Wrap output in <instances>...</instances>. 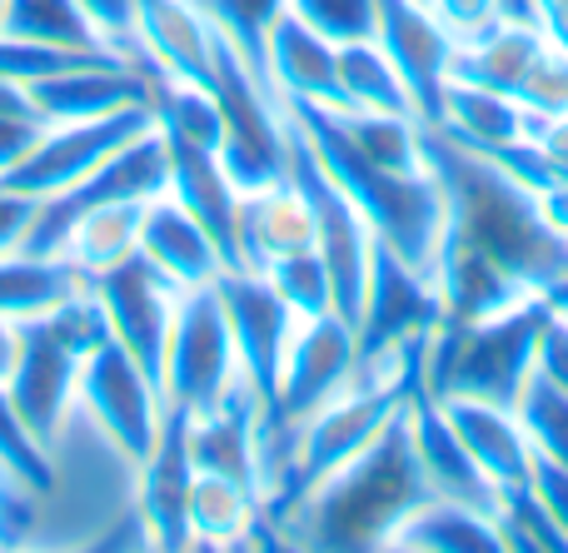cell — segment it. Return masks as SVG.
<instances>
[{
    "mask_svg": "<svg viewBox=\"0 0 568 553\" xmlns=\"http://www.w3.org/2000/svg\"><path fill=\"white\" fill-rule=\"evenodd\" d=\"M190 484H195V459H190L185 414L165 404L155 449L135 464V514L150 534V549H190Z\"/></svg>",
    "mask_w": 568,
    "mask_h": 553,
    "instance_id": "5bb4252c",
    "label": "cell"
},
{
    "mask_svg": "<svg viewBox=\"0 0 568 553\" xmlns=\"http://www.w3.org/2000/svg\"><path fill=\"white\" fill-rule=\"evenodd\" d=\"M215 295L225 305L230 335H235V355H240V375H245L250 395L260 399L270 419H275V395H280V365L284 349H290L294 335V309L275 295L265 275L255 269H225L215 279Z\"/></svg>",
    "mask_w": 568,
    "mask_h": 553,
    "instance_id": "9c48e42d",
    "label": "cell"
},
{
    "mask_svg": "<svg viewBox=\"0 0 568 553\" xmlns=\"http://www.w3.org/2000/svg\"><path fill=\"white\" fill-rule=\"evenodd\" d=\"M75 6L85 10L90 25L100 30V40H105L115 55L135 60V10H140V0H75Z\"/></svg>",
    "mask_w": 568,
    "mask_h": 553,
    "instance_id": "d590c367",
    "label": "cell"
},
{
    "mask_svg": "<svg viewBox=\"0 0 568 553\" xmlns=\"http://www.w3.org/2000/svg\"><path fill=\"white\" fill-rule=\"evenodd\" d=\"M260 534H275L265 499L230 474L195 469V484H190V549H250L260 544Z\"/></svg>",
    "mask_w": 568,
    "mask_h": 553,
    "instance_id": "7402d4cb",
    "label": "cell"
},
{
    "mask_svg": "<svg viewBox=\"0 0 568 553\" xmlns=\"http://www.w3.org/2000/svg\"><path fill=\"white\" fill-rule=\"evenodd\" d=\"M90 295H95L100 309H105L110 339H115V345H125L130 355L145 365V375L160 385V375H165V345H170V325H175L180 289L170 285V279L135 249L130 259H120V265L90 275Z\"/></svg>",
    "mask_w": 568,
    "mask_h": 553,
    "instance_id": "ba28073f",
    "label": "cell"
},
{
    "mask_svg": "<svg viewBox=\"0 0 568 553\" xmlns=\"http://www.w3.org/2000/svg\"><path fill=\"white\" fill-rule=\"evenodd\" d=\"M290 110V105H284ZM284 175L304 190L314 215V249H320L324 269H329L334 285V309H339L349 325H359L364 299H369V275H374V255H379V239H374L364 209L344 195V185L320 165V155L310 150V140L294 130L290 120V160H284Z\"/></svg>",
    "mask_w": 568,
    "mask_h": 553,
    "instance_id": "277c9868",
    "label": "cell"
},
{
    "mask_svg": "<svg viewBox=\"0 0 568 553\" xmlns=\"http://www.w3.org/2000/svg\"><path fill=\"white\" fill-rule=\"evenodd\" d=\"M294 16H304L314 30H324L329 40H359L374 35V0H290Z\"/></svg>",
    "mask_w": 568,
    "mask_h": 553,
    "instance_id": "836d02e7",
    "label": "cell"
},
{
    "mask_svg": "<svg viewBox=\"0 0 568 553\" xmlns=\"http://www.w3.org/2000/svg\"><path fill=\"white\" fill-rule=\"evenodd\" d=\"M170 145V195L200 219V225L215 235V245L225 249L230 269H235V225H240V185L230 180V170L220 165L215 150L200 145Z\"/></svg>",
    "mask_w": 568,
    "mask_h": 553,
    "instance_id": "603a6c76",
    "label": "cell"
},
{
    "mask_svg": "<svg viewBox=\"0 0 568 553\" xmlns=\"http://www.w3.org/2000/svg\"><path fill=\"white\" fill-rule=\"evenodd\" d=\"M424 494L414 469L409 439H404V409L359 459L329 474L290 519L280 524V544L300 549H374L414 499Z\"/></svg>",
    "mask_w": 568,
    "mask_h": 553,
    "instance_id": "6da1fadb",
    "label": "cell"
},
{
    "mask_svg": "<svg viewBox=\"0 0 568 553\" xmlns=\"http://www.w3.org/2000/svg\"><path fill=\"white\" fill-rule=\"evenodd\" d=\"M539 45H544V30L494 20V25H484L479 35L459 40V50H454V75L519 95V85H524V75H529Z\"/></svg>",
    "mask_w": 568,
    "mask_h": 553,
    "instance_id": "d4e9b609",
    "label": "cell"
},
{
    "mask_svg": "<svg viewBox=\"0 0 568 553\" xmlns=\"http://www.w3.org/2000/svg\"><path fill=\"white\" fill-rule=\"evenodd\" d=\"M0 30L16 35V40H30V45H50V50L115 55L75 0H6V20H0Z\"/></svg>",
    "mask_w": 568,
    "mask_h": 553,
    "instance_id": "83f0119b",
    "label": "cell"
},
{
    "mask_svg": "<svg viewBox=\"0 0 568 553\" xmlns=\"http://www.w3.org/2000/svg\"><path fill=\"white\" fill-rule=\"evenodd\" d=\"M155 125V110L150 105H130L115 115H95V120H65V125H45L40 140L26 150L16 170L0 175V185L16 190L26 199H55L60 190H70L80 175L100 165L105 155H115L120 145H130L135 135Z\"/></svg>",
    "mask_w": 568,
    "mask_h": 553,
    "instance_id": "52a82bcc",
    "label": "cell"
},
{
    "mask_svg": "<svg viewBox=\"0 0 568 553\" xmlns=\"http://www.w3.org/2000/svg\"><path fill=\"white\" fill-rule=\"evenodd\" d=\"M85 285L90 279L65 255H30V249H6L0 255V315L16 319V325L50 315Z\"/></svg>",
    "mask_w": 568,
    "mask_h": 553,
    "instance_id": "cb8c5ba5",
    "label": "cell"
},
{
    "mask_svg": "<svg viewBox=\"0 0 568 553\" xmlns=\"http://www.w3.org/2000/svg\"><path fill=\"white\" fill-rule=\"evenodd\" d=\"M260 70L275 85V95L290 100V105H324V110L339 105V40L314 30L290 6L270 25L265 50H260Z\"/></svg>",
    "mask_w": 568,
    "mask_h": 553,
    "instance_id": "2e32d148",
    "label": "cell"
},
{
    "mask_svg": "<svg viewBox=\"0 0 568 553\" xmlns=\"http://www.w3.org/2000/svg\"><path fill=\"white\" fill-rule=\"evenodd\" d=\"M434 130H439L444 140H454V145L474 150V155H504L509 145L539 140L544 115H534V110L524 105L519 95H509V90L449 75Z\"/></svg>",
    "mask_w": 568,
    "mask_h": 553,
    "instance_id": "e0dca14e",
    "label": "cell"
},
{
    "mask_svg": "<svg viewBox=\"0 0 568 553\" xmlns=\"http://www.w3.org/2000/svg\"><path fill=\"white\" fill-rule=\"evenodd\" d=\"M354 359H359V329L339 309L300 319L280 365L275 424H294V419L324 409L329 399H339L354 379Z\"/></svg>",
    "mask_w": 568,
    "mask_h": 553,
    "instance_id": "30bf717a",
    "label": "cell"
},
{
    "mask_svg": "<svg viewBox=\"0 0 568 553\" xmlns=\"http://www.w3.org/2000/svg\"><path fill=\"white\" fill-rule=\"evenodd\" d=\"M419 6H429V0H419Z\"/></svg>",
    "mask_w": 568,
    "mask_h": 553,
    "instance_id": "bcb514c9",
    "label": "cell"
},
{
    "mask_svg": "<svg viewBox=\"0 0 568 553\" xmlns=\"http://www.w3.org/2000/svg\"><path fill=\"white\" fill-rule=\"evenodd\" d=\"M140 255L160 269L175 289H205L215 285L230 269L225 249L215 245L205 225L180 205L170 190H160L155 199H145V215H140Z\"/></svg>",
    "mask_w": 568,
    "mask_h": 553,
    "instance_id": "ac0fdd59",
    "label": "cell"
},
{
    "mask_svg": "<svg viewBox=\"0 0 568 553\" xmlns=\"http://www.w3.org/2000/svg\"><path fill=\"white\" fill-rule=\"evenodd\" d=\"M519 100L544 120L568 115V45L559 35H549V30H544V45L519 85Z\"/></svg>",
    "mask_w": 568,
    "mask_h": 553,
    "instance_id": "d6a6232c",
    "label": "cell"
},
{
    "mask_svg": "<svg viewBox=\"0 0 568 553\" xmlns=\"http://www.w3.org/2000/svg\"><path fill=\"white\" fill-rule=\"evenodd\" d=\"M160 190H170V145L155 125L145 135H135L130 145H120L115 155H105L90 175H80L70 190H60L55 199H40L30 235L20 249L30 255H55L60 235L70 229V219L85 215L95 205H145Z\"/></svg>",
    "mask_w": 568,
    "mask_h": 553,
    "instance_id": "8992f818",
    "label": "cell"
},
{
    "mask_svg": "<svg viewBox=\"0 0 568 553\" xmlns=\"http://www.w3.org/2000/svg\"><path fill=\"white\" fill-rule=\"evenodd\" d=\"M75 414L85 419L95 434H105L125 459H145L165 424V395L145 375L135 355L115 339L90 349L80 359V385H75Z\"/></svg>",
    "mask_w": 568,
    "mask_h": 553,
    "instance_id": "5b68a950",
    "label": "cell"
},
{
    "mask_svg": "<svg viewBox=\"0 0 568 553\" xmlns=\"http://www.w3.org/2000/svg\"><path fill=\"white\" fill-rule=\"evenodd\" d=\"M539 150H544V160L554 165V175L568 180V115L544 120V130H539Z\"/></svg>",
    "mask_w": 568,
    "mask_h": 553,
    "instance_id": "b9f144b4",
    "label": "cell"
},
{
    "mask_svg": "<svg viewBox=\"0 0 568 553\" xmlns=\"http://www.w3.org/2000/svg\"><path fill=\"white\" fill-rule=\"evenodd\" d=\"M0 484L16 489V494H30L36 504H45V494L55 489V459L26 429V419L16 414L6 379H0Z\"/></svg>",
    "mask_w": 568,
    "mask_h": 553,
    "instance_id": "f1b7e54d",
    "label": "cell"
},
{
    "mask_svg": "<svg viewBox=\"0 0 568 553\" xmlns=\"http://www.w3.org/2000/svg\"><path fill=\"white\" fill-rule=\"evenodd\" d=\"M514 414H519L534 454L554 459V464H568V395L564 389H554L549 379H539L529 369L519 399H514Z\"/></svg>",
    "mask_w": 568,
    "mask_h": 553,
    "instance_id": "f546056e",
    "label": "cell"
},
{
    "mask_svg": "<svg viewBox=\"0 0 568 553\" xmlns=\"http://www.w3.org/2000/svg\"><path fill=\"white\" fill-rule=\"evenodd\" d=\"M0 20H6V0H0Z\"/></svg>",
    "mask_w": 568,
    "mask_h": 553,
    "instance_id": "f6af8a7d",
    "label": "cell"
},
{
    "mask_svg": "<svg viewBox=\"0 0 568 553\" xmlns=\"http://www.w3.org/2000/svg\"><path fill=\"white\" fill-rule=\"evenodd\" d=\"M30 219H36V199H26V195H16V190L0 185V255L26 245Z\"/></svg>",
    "mask_w": 568,
    "mask_h": 553,
    "instance_id": "60d3db41",
    "label": "cell"
},
{
    "mask_svg": "<svg viewBox=\"0 0 568 553\" xmlns=\"http://www.w3.org/2000/svg\"><path fill=\"white\" fill-rule=\"evenodd\" d=\"M210 10V20L220 25V35L260 70V50H265V35L275 25V16L290 0H200Z\"/></svg>",
    "mask_w": 568,
    "mask_h": 553,
    "instance_id": "1f68e13d",
    "label": "cell"
},
{
    "mask_svg": "<svg viewBox=\"0 0 568 553\" xmlns=\"http://www.w3.org/2000/svg\"><path fill=\"white\" fill-rule=\"evenodd\" d=\"M36 534H40V504L30 494H16V489L0 484V549L36 544Z\"/></svg>",
    "mask_w": 568,
    "mask_h": 553,
    "instance_id": "74e56055",
    "label": "cell"
},
{
    "mask_svg": "<svg viewBox=\"0 0 568 553\" xmlns=\"http://www.w3.org/2000/svg\"><path fill=\"white\" fill-rule=\"evenodd\" d=\"M75 385H80V355L45 325V319H26L16 339V359L6 375V395L16 414L40 444H55V434L75 414Z\"/></svg>",
    "mask_w": 568,
    "mask_h": 553,
    "instance_id": "8fae6325",
    "label": "cell"
},
{
    "mask_svg": "<svg viewBox=\"0 0 568 553\" xmlns=\"http://www.w3.org/2000/svg\"><path fill=\"white\" fill-rule=\"evenodd\" d=\"M140 215L145 205H95L85 215L70 219V229L60 235L55 255H65L80 275H100V269L120 265V259L135 255L140 245Z\"/></svg>",
    "mask_w": 568,
    "mask_h": 553,
    "instance_id": "4316f807",
    "label": "cell"
},
{
    "mask_svg": "<svg viewBox=\"0 0 568 553\" xmlns=\"http://www.w3.org/2000/svg\"><path fill=\"white\" fill-rule=\"evenodd\" d=\"M534 375L549 379L554 389L568 395V315H564V305H549L539 335H534Z\"/></svg>",
    "mask_w": 568,
    "mask_h": 553,
    "instance_id": "e575fe53",
    "label": "cell"
},
{
    "mask_svg": "<svg viewBox=\"0 0 568 553\" xmlns=\"http://www.w3.org/2000/svg\"><path fill=\"white\" fill-rule=\"evenodd\" d=\"M404 439H409V454H414V469H419L424 494L459 499V504L489 509L494 514L499 489L484 479V469L474 464V454L464 449V439L454 434L444 404L424 385L409 389V399H404Z\"/></svg>",
    "mask_w": 568,
    "mask_h": 553,
    "instance_id": "9a60e30c",
    "label": "cell"
},
{
    "mask_svg": "<svg viewBox=\"0 0 568 553\" xmlns=\"http://www.w3.org/2000/svg\"><path fill=\"white\" fill-rule=\"evenodd\" d=\"M314 249V215L304 190L290 175L275 185H260L240 195V225H235V269L265 275L275 259Z\"/></svg>",
    "mask_w": 568,
    "mask_h": 553,
    "instance_id": "d6986e66",
    "label": "cell"
},
{
    "mask_svg": "<svg viewBox=\"0 0 568 553\" xmlns=\"http://www.w3.org/2000/svg\"><path fill=\"white\" fill-rule=\"evenodd\" d=\"M334 110H374V115H419L404 85L399 65L374 35L339 45V105Z\"/></svg>",
    "mask_w": 568,
    "mask_h": 553,
    "instance_id": "484cf974",
    "label": "cell"
},
{
    "mask_svg": "<svg viewBox=\"0 0 568 553\" xmlns=\"http://www.w3.org/2000/svg\"><path fill=\"white\" fill-rule=\"evenodd\" d=\"M429 6H434V16L454 30V40L479 35L484 25L499 20V6H494V0H429Z\"/></svg>",
    "mask_w": 568,
    "mask_h": 553,
    "instance_id": "ab89813d",
    "label": "cell"
},
{
    "mask_svg": "<svg viewBox=\"0 0 568 553\" xmlns=\"http://www.w3.org/2000/svg\"><path fill=\"white\" fill-rule=\"evenodd\" d=\"M529 494L544 504V514L554 519V529H559L564 544H568V464H554V459H539V454H534Z\"/></svg>",
    "mask_w": 568,
    "mask_h": 553,
    "instance_id": "8d00e7d4",
    "label": "cell"
},
{
    "mask_svg": "<svg viewBox=\"0 0 568 553\" xmlns=\"http://www.w3.org/2000/svg\"><path fill=\"white\" fill-rule=\"evenodd\" d=\"M379 553H504V534L489 509L419 494L384 529Z\"/></svg>",
    "mask_w": 568,
    "mask_h": 553,
    "instance_id": "44dd1931",
    "label": "cell"
},
{
    "mask_svg": "<svg viewBox=\"0 0 568 553\" xmlns=\"http://www.w3.org/2000/svg\"><path fill=\"white\" fill-rule=\"evenodd\" d=\"M265 279L275 285V295L294 309V319H314L334 309V285L329 269H324L320 249H300V255H284L265 269Z\"/></svg>",
    "mask_w": 568,
    "mask_h": 553,
    "instance_id": "4dcf8cb0",
    "label": "cell"
},
{
    "mask_svg": "<svg viewBox=\"0 0 568 553\" xmlns=\"http://www.w3.org/2000/svg\"><path fill=\"white\" fill-rule=\"evenodd\" d=\"M554 305H564V315H568V295H564V299H554Z\"/></svg>",
    "mask_w": 568,
    "mask_h": 553,
    "instance_id": "ee69618b",
    "label": "cell"
},
{
    "mask_svg": "<svg viewBox=\"0 0 568 553\" xmlns=\"http://www.w3.org/2000/svg\"><path fill=\"white\" fill-rule=\"evenodd\" d=\"M220 55V25L200 0H140L135 60L150 80L210 85Z\"/></svg>",
    "mask_w": 568,
    "mask_h": 553,
    "instance_id": "4fadbf2b",
    "label": "cell"
},
{
    "mask_svg": "<svg viewBox=\"0 0 568 553\" xmlns=\"http://www.w3.org/2000/svg\"><path fill=\"white\" fill-rule=\"evenodd\" d=\"M40 130H45V120H40V115H16V110H0V175H6V170H16L20 160H26V150L40 140Z\"/></svg>",
    "mask_w": 568,
    "mask_h": 553,
    "instance_id": "f35d334b",
    "label": "cell"
},
{
    "mask_svg": "<svg viewBox=\"0 0 568 553\" xmlns=\"http://www.w3.org/2000/svg\"><path fill=\"white\" fill-rule=\"evenodd\" d=\"M374 40L399 65L419 120L434 125L444 85L454 75V50H459L454 30L434 16V6H419V0H374Z\"/></svg>",
    "mask_w": 568,
    "mask_h": 553,
    "instance_id": "7c38bea8",
    "label": "cell"
},
{
    "mask_svg": "<svg viewBox=\"0 0 568 553\" xmlns=\"http://www.w3.org/2000/svg\"><path fill=\"white\" fill-rule=\"evenodd\" d=\"M16 339H20V325L0 315V379L10 375V359H16Z\"/></svg>",
    "mask_w": 568,
    "mask_h": 553,
    "instance_id": "7bdbcfd3",
    "label": "cell"
},
{
    "mask_svg": "<svg viewBox=\"0 0 568 553\" xmlns=\"http://www.w3.org/2000/svg\"><path fill=\"white\" fill-rule=\"evenodd\" d=\"M449 414L454 434L464 439V449L474 454V464L484 469L494 489H519L529 484L534 469V444L524 434L514 404H499V399H474V395H434Z\"/></svg>",
    "mask_w": 568,
    "mask_h": 553,
    "instance_id": "ffe728a7",
    "label": "cell"
},
{
    "mask_svg": "<svg viewBox=\"0 0 568 553\" xmlns=\"http://www.w3.org/2000/svg\"><path fill=\"white\" fill-rule=\"evenodd\" d=\"M240 389L250 385L240 375L235 335H230V319L215 285L180 289L175 325H170V345H165V375H160L165 404L180 409L185 419H205L220 404H230Z\"/></svg>",
    "mask_w": 568,
    "mask_h": 553,
    "instance_id": "3957f363",
    "label": "cell"
},
{
    "mask_svg": "<svg viewBox=\"0 0 568 553\" xmlns=\"http://www.w3.org/2000/svg\"><path fill=\"white\" fill-rule=\"evenodd\" d=\"M549 305L554 299H539V305L474 319V325H449L444 319L439 339L429 349V365H424V389L429 395H474L514 404L534 369V335H539Z\"/></svg>",
    "mask_w": 568,
    "mask_h": 553,
    "instance_id": "7a4b0ae2",
    "label": "cell"
}]
</instances>
